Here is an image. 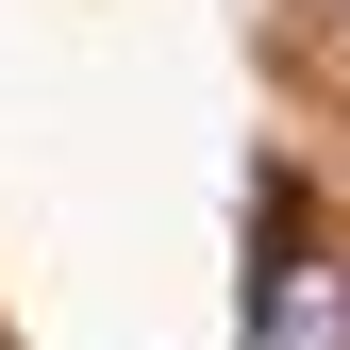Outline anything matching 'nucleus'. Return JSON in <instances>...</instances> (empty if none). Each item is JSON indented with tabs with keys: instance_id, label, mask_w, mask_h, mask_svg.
I'll return each instance as SVG.
<instances>
[{
	"instance_id": "1",
	"label": "nucleus",
	"mask_w": 350,
	"mask_h": 350,
	"mask_svg": "<svg viewBox=\"0 0 350 350\" xmlns=\"http://www.w3.org/2000/svg\"><path fill=\"white\" fill-rule=\"evenodd\" d=\"M250 350H350V250L334 234H300L250 267Z\"/></svg>"
}]
</instances>
